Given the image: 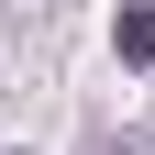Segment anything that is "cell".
I'll return each instance as SVG.
<instances>
[{"instance_id":"obj_1","label":"cell","mask_w":155,"mask_h":155,"mask_svg":"<svg viewBox=\"0 0 155 155\" xmlns=\"http://www.w3.org/2000/svg\"><path fill=\"white\" fill-rule=\"evenodd\" d=\"M111 45H122V67H155V0H122Z\"/></svg>"}]
</instances>
